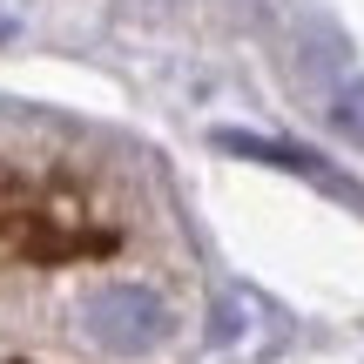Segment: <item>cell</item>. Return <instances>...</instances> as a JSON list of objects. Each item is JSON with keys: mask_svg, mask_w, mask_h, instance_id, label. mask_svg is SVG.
<instances>
[{"mask_svg": "<svg viewBox=\"0 0 364 364\" xmlns=\"http://www.w3.org/2000/svg\"><path fill=\"white\" fill-rule=\"evenodd\" d=\"M169 324H176L169 304L149 284H108V290H95V304H88V338L102 344V351H115V358L156 351V344L169 338Z\"/></svg>", "mask_w": 364, "mask_h": 364, "instance_id": "6da1fadb", "label": "cell"}, {"mask_svg": "<svg viewBox=\"0 0 364 364\" xmlns=\"http://www.w3.org/2000/svg\"><path fill=\"white\" fill-rule=\"evenodd\" d=\"M223 149H230V156H257V162H277V169H290V176H304V182H324L331 196H344V203H358V189H351V182H344L338 169H331L324 156H304V149L263 142V135H223Z\"/></svg>", "mask_w": 364, "mask_h": 364, "instance_id": "7a4b0ae2", "label": "cell"}, {"mask_svg": "<svg viewBox=\"0 0 364 364\" xmlns=\"http://www.w3.org/2000/svg\"><path fill=\"white\" fill-rule=\"evenodd\" d=\"M331 122H338V129L351 135V142H364V75H358L351 88L338 95V108H331Z\"/></svg>", "mask_w": 364, "mask_h": 364, "instance_id": "3957f363", "label": "cell"}]
</instances>
